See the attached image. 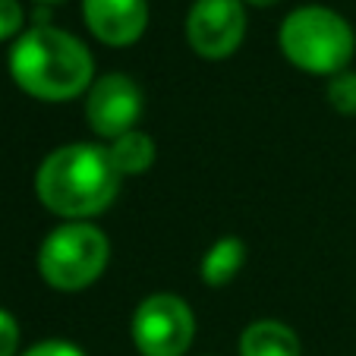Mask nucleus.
<instances>
[{
    "instance_id": "obj_1",
    "label": "nucleus",
    "mask_w": 356,
    "mask_h": 356,
    "mask_svg": "<svg viewBox=\"0 0 356 356\" xmlns=\"http://www.w3.org/2000/svg\"><path fill=\"white\" fill-rule=\"evenodd\" d=\"M123 186L108 145L67 142L41 158L35 170V195L63 221H92L117 202Z\"/></svg>"
},
{
    "instance_id": "obj_2",
    "label": "nucleus",
    "mask_w": 356,
    "mask_h": 356,
    "mask_svg": "<svg viewBox=\"0 0 356 356\" xmlns=\"http://www.w3.org/2000/svg\"><path fill=\"white\" fill-rule=\"evenodd\" d=\"M10 76L29 98L63 104L88 92L95 82V57L73 32L35 22L10 47Z\"/></svg>"
},
{
    "instance_id": "obj_3",
    "label": "nucleus",
    "mask_w": 356,
    "mask_h": 356,
    "mask_svg": "<svg viewBox=\"0 0 356 356\" xmlns=\"http://www.w3.org/2000/svg\"><path fill=\"white\" fill-rule=\"evenodd\" d=\"M277 47L296 70L312 76H334L350 70L356 54V32L337 10L306 3L284 16Z\"/></svg>"
},
{
    "instance_id": "obj_4",
    "label": "nucleus",
    "mask_w": 356,
    "mask_h": 356,
    "mask_svg": "<svg viewBox=\"0 0 356 356\" xmlns=\"http://www.w3.org/2000/svg\"><path fill=\"white\" fill-rule=\"evenodd\" d=\"M111 262V240L92 221H63L41 240L38 275L60 293L92 287Z\"/></svg>"
},
{
    "instance_id": "obj_5",
    "label": "nucleus",
    "mask_w": 356,
    "mask_h": 356,
    "mask_svg": "<svg viewBox=\"0 0 356 356\" xmlns=\"http://www.w3.org/2000/svg\"><path fill=\"white\" fill-rule=\"evenodd\" d=\"M129 337L139 356H186L195 341V312L177 293H148L133 312Z\"/></svg>"
},
{
    "instance_id": "obj_6",
    "label": "nucleus",
    "mask_w": 356,
    "mask_h": 356,
    "mask_svg": "<svg viewBox=\"0 0 356 356\" xmlns=\"http://www.w3.org/2000/svg\"><path fill=\"white\" fill-rule=\"evenodd\" d=\"M142 111H145L142 88L127 73L95 76L86 92V120L92 133L104 142H114L139 127Z\"/></svg>"
},
{
    "instance_id": "obj_7",
    "label": "nucleus",
    "mask_w": 356,
    "mask_h": 356,
    "mask_svg": "<svg viewBox=\"0 0 356 356\" xmlns=\"http://www.w3.org/2000/svg\"><path fill=\"white\" fill-rule=\"evenodd\" d=\"M246 38L243 0H195L186 13V41L202 60H227Z\"/></svg>"
},
{
    "instance_id": "obj_8",
    "label": "nucleus",
    "mask_w": 356,
    "mask_h": 356,
    "mask_svg": "<svg viewBox=\"0 0 356 356\" xmlns=\"http://www.w3.org/2000/svg\"><path fill=\"white\" fill-rule=\"evenodd\" d=\"M88 32L108 47H129L148 29V0H82Z\"/></svg>"
},
{
    "instance_id": "obj_9",
    "label": "nucleus",
    "mask_w": 356,
    "mask_h": 356,
    "mask_svg": "<svg viewBox=\"0 0 356 356\" xmlns=\"http://www.w3.org/2000/svg\"><path fill=\"white\" fill-rule=\"evenodd\" d=\"M240 356H302V341L287 322L259 318L243 328Z\"/></svg>"
},
{
    "instance_id": "obj_10",
    "label": "nucleus",
    "mask_w": 356,
    "mask_h": 356,
    "mask_svg": "<svg viewBox=\"0 0 356 356\" xmlns=\"http://www.w3.org/2000/svg\"><path fill=\"white\" fill-rule=\"evenodd\" d=\"M246 265V243L240 236H221L199 262V275L209 287H227Z\"/></svg>"
},
{
    "instance_id": "obj_11",
    "label": "nucleus",
    "mask_w": 356,
    "mask_h": 356,
    "mask_svg": "<svg viewBox=\"0 0 356 356\" xmlns=\"http://www.w3.org/2000/svg\"><path fill=\"white\" fill-rule=\"evenodd\" d=\"M108 152H111L114 168L120 170V177H139V174H145V170L155 164L158 145H155V139H152L145 129H129L127 136L108 142Z\"/></svg>"
},
{
    "instance_id": "obj_12",
    "label": "nucleus",
    "mask_w": 356,
    "mask_h": 356,
    "mask_svg": "<svg viewBox=\"0 0 356 356\" xmlns=\"http://www.w3.org/2000/svg\"><path fill=\"white\" fill-rule=\"evenodd\" d=\"M325 98L328 104L343 117L356 114V70H343V73H334L325 86Z\"/></svg>"
},
{
    "instance_id": "obj_13",
    "label": "nucleus",
    "mask_w": 356,
    "mask_h": 356,
    "mask_svg": "<svg viewBox=\"0 0 356 356\" xmlns=\"http://www.w3.org/2000/svg\"><path fill=\"white\" fill-rule=\"evenodd\" d=\"M26 32V10L19 0H0V41L19 38Z\"/></svg>"
},
{
    "instance_id": "obj_14",
    "label": "nucleus",
    "mask_w": 356,
    "mask_h": 356,
    "mask_svg": "<svg viewBox=\"0 0 356 356\" xmlns=\"http://www.w3.org/2000/svg\"><path fill=\"white\" fill-rule=\"evenodd\" d=\"M19 341H22V331L16 316L0 306V356H19Z\"/></svg>"
},
{
    "instance_id": "obj_15",
    "label": "nucleus",
    "mask_w": 356,
    "mask_h": 356,
    "mask_svg": "<svg viewBox=\"0 0 356 356\" xmlns=\"http://www.w3.org/2000/svg\"><path fill=\"white\" fill-rule=\"evenodd\" d=\"M19 356H86V350L73 341H60V337H51V341H38Z\"/></svg>"
},
{
    "instance_id": "obj_16",
    "label": "nucleus",
    "mask_w": 356,
    "mask_h": 356,
    "mask_svg": "<svg viewBox=\"0 0 356 356\" xmlns=\"http://www.w3.org/2000/svg\"><path fill=\"white\" fill-rule=\"evenodd\" d=\"M246 7H259V10H265V7H275L277 0H243Z\"/></svg>"
},
{
    "instance_id": "obj_17",
    "label": "nucleus",
    "mask_w": 356,
    "mask_h": 356,
    "mask_svg": "<svg viewBox=\"0 0 356 356\" xmlns=\"http://www.w3.org/2000/svg\"><path fill=\"white\" fill-rule=\"evenodd\" d=\"M35 3H63V0H35Z\"/></svg>"
}]
</instances>
